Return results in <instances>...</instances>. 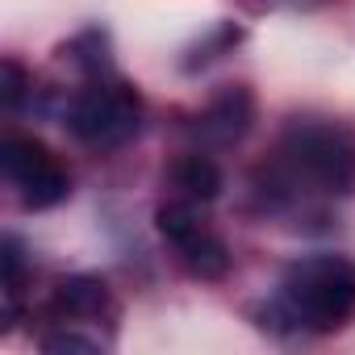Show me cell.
Masks as SVG:
<instances>
[{
  "label": "cell",
  "mask_w": 355,
  "mask_h": 355,
  "mask_svg": "<svg viewBox=\"0 0 355 355\" xmlns=\"http://www.w3.org/2000/svg\"><path fill=\"white\" fill-rule=\"evenodd\" d=\"M263 175L268 184L259 193L272 205L343 197L355 184V134L334 121H293Z\"/></svg>",
  "instance_id": "6da1fadb"
},
{
  "label": "cell",
  "mask_w": 355,
  "mask_h": 355,
  "mask_svg": "<svg viewBox=\"0 0 355 355\" xmlns=\"http://www.w3.org/2000/svg\"><path fill=\"white\" fill-rule=\"evenodd\" d=\"M272 318L297 330H313V334H330L347 326L355 318V263L343 255L297 259L280 280Z\"/></svg>",
  "instance_id": "7a4b0ae2"
},
{
  "label": "cell",
  "mask_w": 355,
  "mask_h": 355,
  "mask_svg": "<svg viewBox=\"0 0 355 355\" xmlns=\"http://www.w3.org/2000/svg\"><path fill=\"white\" fill-rule=\"evenodd\" d=\"M142 125V96L125 80H92L76 92L67 105V130L92 146V150H113L125 146Z\"/></svg>",
  "instance_id": "3957f363"
},
{
  "label": "cell",
  "mask_w": 355,
  "mask_h": 355,
  "mask_svg": "<svg viewBox=\"0 0 355 355\" xmlns=\"http://www.w3.org/2000/svg\"><path fill=\"white\" fill-rule=\"evenodd\" d=\"M0 167H5L9 184L17 189V197H21L26 209H51V205H59V201L71 193L67 167H63L59 155H55L46 142H38V138L9 134L5 146H0Z\"/></svg>",
  "instance_id": "277c9868"
},
{
  "label": "cell",
  "mask_w": 355,
  "mask_h": 355,
  "mask_svg": "<svg viewBox=\"0 0 355 355\" xmlns=\"http://www.w3.org/2000/svg\"><path fill=\"white\" fill-rule=\"evenodd\" d=\"M155 226L159 234L175 247V255H180V263L201 276V280H222L230 272V251L226 243L201 222L197 214V201H171L155 214Z\"/></svg>",
  "instance_id": "5b68a950"
},
{
  "label": "cell",
  "mask_w": 355,
  "mask_h": 355,
  "mask_svg": "<svg viewBox=\"0 0 355 355\" xmlns=\"http://www.w3.org/2000/svg\"><path fill=\"white\" fill-rule=\"evenodd\" d=\"M251 121H255V101H251V92L247 88H226L201 117H197V138L205 142V146H230V142H239L247 130H251Z\"/></svg>",
  "instance_id": "8992f818"
},
{
  "label": "cell",
  "mask_w": 355,
  "mask_h": 355,
  "mask_svg": "<svg viewBox=\"0 0 355 355\" xmlns=\"http://www.w3.org/2000/svg\"><path fill=\"white\" fill-rule=\"evenodd\" d=\"M105 305H109V284L101 276H67L51 293V313L63 326L67 322H84V318H101Z\"/></svg>",
  "instance_id": "52a82bcc"
},
{
  "label": "cell",
  "mask_w": 355,
  "mask_h": 355,
  "mask_svg": "<svg viewBox=\"0 0 355 355\" xmlns=\"http://www.w3.org/2000/svg\"><path fill=\"white\" fill-rule=\"evenodd\" d=\"M167 180H171L175 193H180V201L205 205V201H218V193H222V167L214 163V155L189 150L167 167Z\"/></svg>",
  "instance_id": "ba28073f"
},
{
  "label": "cell",
  "mask_w": 355,
  "mask_h": 355,
  "mask_svg": "<svg viewBox=\"0 0 355 355\" xmlns=\"http://www.w3.org/2000/svg\"><path fill=\"white\" fill-rule=\"evenodd\" d=\"M5 293H9V318L17 313V293H21V276H26V255L17 239H5Z\"/></svg>",
  "instance_id": "9c48e42d"
},
{
  "label": "cell",
  "mask_w": 355,
  "mask_h": 355,
  "mask_svg": "<svg viewBox=\"0 0 355 355\" xmlns=\"http://www.w3.org/2000/svg\"><path fill=\"white\" fill-rule=\"evenodd\" d=\"M101 343L96 338H84L76 330H59V334H46L42 338V351H96Z\"/></svg>",
  "instance_id": "30bf717a"
},
{
  "label": "cell",
  "mask_w": 355,
  "mask_h": 355,
  "mask_svg": "<svg viewBox=\"0 0 355 355\" xmlns=\"http://www.w3.org/2000/svg\"><path fill=\"white\" fill-rule=\"evenodd\" d=\"M0 76H5V105H9V109H17V105H21V96H26V88H30V84H26V71H21L13 59H5Z\"/></svg>",
  "instance_id": "8fae6325"
}]
</instances>
